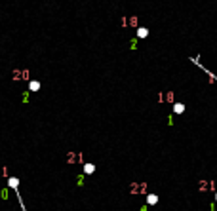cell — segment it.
I'll return each instance as SVG.
<instances>
[{
  "mask_svg": "<svg viewBox=\"0 0 217 211\" xmlns=\"http://www.w3.org/2000/svg\"><path fill=\"white\" fill-rule=\"evenodd\" d=\"M8 186L15 190V196H17L19 204H21V209H23V211H27V209H25V204H23V198L19 196V179H17V177H10V179H8Z\"/></svg>",
  "mask_w": 217,
  "mask_h": 211,
  "instance_id": "1",
  "label": "cell"
},
{
  "mask_svg": "<svg viewBox=\"0 0 217 211\" xmlns=\"http://www.w3.org/2000/svg\"><path fill=\"white\" fill-rule=\"evenodd\" d=\"M130 192H131L133 196H135V194H145V192H147V185H145V183H131Z\"/></svg>",
  "mask_w": 217,
  "mask_h": 211,
  "instance_id": "2",
  "label": "cell"
},
{
  "mask_svg": "<svg viewBox=\"0 0 217 211\" xmlns=\"http://www.w3.org/2000/svg\"><path fill=\"white\" fill-rule=\"evenodd\" d=\"M84 158H82V154L80 152H69L67 154V162L69 164H78V162H82Z\"/></svg>",
  "mask_w": 217,
  "mask_h": 211,
  "instance_id": "3",
  "label": "cell"
},
{
  "mask_svg": "<svg viewBox=\"0 0 217 211\" xmlns=\"http://www.w3.org/2000/svg\"><path fill=\"white\" fill-rule=\"evenodd\" d=\"M147 204H148V205H156V204H158V196H156V194H148V196H147Z\"/></svg>",
  "mask_w": 217,
  "mask_h": 211,
  "instance_id": "4",
  "label": "cell"
},
{
  "mask_svg": "<svg viewBox=\"0 0 217 211\" xmlns=\"http://www.w3.org/2000/svg\"><path fill=\"white\" fill-rule=\"evenodd\" d=\"M137 36H139V38H147V36H148V29H145V27H137Z\"/></svg>",
  "mask_w": 217,
  "mask_h": 211,
  "instance_id": "5",
  "label": "cell"
},
{
  "mask_svg": "<svg viewBox=\"0 0 217 211\" xmlns=\"http://www.w3.org/2000/svg\"><path fill=\"white\" fill-rule=\"evenodd\" d=\"M173 112L175 114H183V112H185V105H183V103H175L173 105Z\"/></svg>",
  "mask_w": 217,
  "mask_h": 211,
  "instance_id": "6",
  "label": "cell"
},
{
  "mask_svg": "<svg viewBox=\"0 0 217 211\" xmlns=\"http://www.w3.org/2000/svg\"><path fill=\"white\" fill-rule=\"evenodd\" d=\"M29 90H31V91H38V90H40V82H38V80L29 82Z\"/></svg>",
  "mask_w": 217,
  "mask_h": 211,
  "instance_id": "7",
  "label": "cell"
},
{
  "mask_svg": "<svg viewBox=\"0 0 217 211\" xmlns=\"http://www.w3.org/2000/svg\"><path fill=\"white\" fill-rule=\"evenodd\" d=\"M94 171H95V165L94 164H84V173L86 175H91Z\"/></svg>",
  "mask_w": 217,
  "mask_h": 211,
  "instance_id": "8",
  "label": "cell"
},
{
  "mask_svg": "<svg viewBox=\"0 0 217 211\" xmlns=\"http://www.w3.org/2000/svg\"><path fill=\"white\" fill-rule=\"evenodd\" d=\"M2 175H8V169L6 168H0V177H2Z\"/></svg>",
  "mask_w": 217,
  "mask_h": 211,
  "instance_id": "9",
  "label": "cell"
},
{
  "mask_svg": "<svg viewBox=\"0 0 217 211\" xmlns=\"http://www.w3.org/2000/svg\"><path fill=\"white\" fill-rule=\"evenodd\" d=\"M215 202H217V192H215Z\"/></svg>",
  "mask_w": 217,
  "mask_h": 211,
  "instance_id": "10",
  "label": "cell"
}]
</instances>
